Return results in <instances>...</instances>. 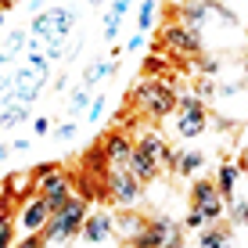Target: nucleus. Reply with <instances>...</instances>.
<instances>
[{
    "label": "nucleus",
    "instance_id": "obj_1",
    "mask_svg": "<svg viewBox=\"0 0 248 248\" xmlns=\"http://www.w3.org/2000/svg\"><path fill=\"white\" fill-rule=\"evenodd\" d=\"M87 198L72 194L58 212H50V219L40 230V241L44 245H62V241H76L83 234V223H87Z\"/></svg>",
    "mask_w": 248,
    "mask_h": 248
},
{
    "label": "nucleus",
    "instance_id": "obj_36",
    "mask_svg": "<svg viewBox=\"0 0 248 248\" xmlns=\"http://www.w3.org/2000/svg\"><path fill=\"white\" fill-rule=\"evenodd\" d=\"M194 93H198V97H212L216 90H212V83H209V79H202L198 87H194Z\"/></svg>",
    "mask_w": 248,
    "mask_h": 248
},
{
    "label": "nucleus",
    "instance_id": "obj_26",
    "mask_svg": "<svg viewBox=\"0 0 248 248\" xmlns=\"http://www.w3.org/2000/svg\"><path fill=\"white\" fill-rule=\"evenodd\" d=\"M155 11H158V0H144L140 4V15H137V29L140 32H148L155 25Z\"/></svg>",
    "mask_w": 248,
    "mask_h": 248
},
{
    "label": "nucleus",
    "instance_id": "obj_40",
    "mask_svg": "<svg viewBox=\"0 0 248 248\" xmlns=\"http://www.w3.org/2000/svg\"><path fill=\"white\" fill-rule=\"evenodd\" d=\"M11 151H15V148H7V144H0V162H4L7 155H11Z\"/></svg>",
    "mask_w": 248,
    "mask_h": 248
},
{
    "label": "nucleus",
    "instance_id": "obj_22",
    "mask_svg": "<svg viewBox=\"0 0 248 248\" xmlns=\"http://www.w3.org/2000/svg\"><path fill=\"white\" fill-rule=\"evenodd\" d=\"M230 241V230L223 227V223H209V227H205L202 230V248H219V245H227Z\"/></svg>",
    "mask_w": 248,
    "mask_h": 248
},
{
    "label": "nucleus",
    "instance_id": "obj_2",
    "mask_svg": "<svg viewBox=\"0 0 248 248\" xmlns=\"http://www.w3.org/2000/svg\"><path fill=\"white\" fill-rule=\"evenodd\" d=\"M133 101H137V112H144L148 119H166V115L176 112V90H173V83L158 79V76H148V79L133 90Z\"/></svg>",
    "mask_w": 248,
    "mask_h": 248
},
{
    "label": "nucleus",
    "instance_id": "obj_3",
    "mask_svg": "<svg viewBox=\"0 0 248 248\" xmlns=\"http://www.w3.org/2000/svg\"><path fill=\"white\" fill-rule=\"evenodd\" d=\"M191 205L205 216V223H219L227 216V198L219 194L216 180H194L191 184Z\"/></svg>",
    "mask_w": 248,
    "mask_h": 248
},
{
    "label": "nucleus",
    "instance_id": "obj_39",
    "mask_svg": "<svg viewBox=\"0 0 248 248\" xmlns=\"http://www.w3.org/2000/svg\"><path fill=\"white\" fill-rule=\"evenodd\" d=\"M112 7H115L119 15H126V11H130V0H112Z\"/></svg>",
    "mask_w": 248,
    "mask_h": 248
},
{
    "label": "nucleus",
    "instance_id": "obj_21",
    "mask_svg": "<svg viewBox=\"0 0 248 248\" xmlns=\"http://www.w3.org/2000/svg\"><path fill=\"white\" fill-rule=\"evenodd\" d=\"M202 166H205V155H202V151H176V173H180V176L198 173Z\"/></svg>",
    "mask_w": 248,
    "mask_h": 248
},
{
    "label": "nucleus",
    "instance_id": "obj_12",
    "mask_svg": "<svg viewBox=\"0 0 248 248\" xmlns=\"http://www.w3.org/2000/svg\"><path fill=\"white\" fill-rule=\"evenodd\" d=\"M47 219H50V209H47V202L40 198V194L25 202V209H22V230L25 234H40Z\"/></svg>",
    "mask_w": 248,
    "mask_h": 248
},
{
    "label": "nucleus",
    "instance_id": "obj_11",
    "mask_svg": "<svg viewBox=\"0 0 248 248\" xmlns=\"http://www.w3.org/2000/svg\"><path fill=\"white\" fill-rule=\"evenodd\" d=\"M137 148H144L151 158L158 162V166H166V169H176V151L169 148V144L162 140V137H158L155 130H148V133H144L140 140H137Z\"/></svg>",
    "mask_w": 248,
    "mask_h": 248
},
{
    "label": "nucleus",
    "instance_id": "obj_24",
    "mask_svg": "<svg viewBox=\"0 0 248 248\" xmlns=\"http://www.w3.org/2000/svg\"><path fill=\"white\" fill-rule=\"evenodd\" d=\"M4 47L22 62V58H25V47H29V32H25V29H11V32H7V40H4Z\"/></svg>",
    "mask_w": 248,
    "mask_h": 248
},
{
    "label": "nucleus",
    "instance_id": "obj_19",
    "mask_svg": "<svg viewBox=\"0 0 248 248\" xmlns=\"http://www.w3.org/2000/svg\"><path fill=\"white\" fill-rule=\"evenodd\" d=\"M15 68H18V58L11 54L7 47H0V97L11 90V79H15Z\"/></svg>",
    "mask_w": 248,
    "mask_h": 248
},
{
    "label": "nucleus",
    "instance_id": "obj_18",
    "mask_svg": "<svg viewBox=\"0 0 248 248\" xmlns=\"http://www.w3.org/2000/svg\"><path fill=\"white\" fill-rule=\"evenodd\" d=\"M144 227H148V223H144L140 216H133V212H119V216H115V234L126 237V241H133Z\"/></svg>",
    "mask_w": 248,
    "mask_h": 248
},
{
    "label": "nucleus",
    "instance_id": "obj_43",
    "mask_svg": "<svg viewBox=\"0 0 248 248\" xmlns=\"http://www.w3.org/2000/svg\"><path fill=\"white\" fill-rule=\"evenodd\" d=\"M0 29H4V15H0Z\"/></svg>",
    "mask_w": 248,
    "mask_h": 248
},
{
    "label": "nucleus",
    "instance_id": "obj_28",
    "mask_svg": "<svg viewBox=\"0 0 248 248\" xmlns=\"http://www.w3.org/2000/svg\"><path fill=\"white\" fill-rule=\"evenodd\" d=\"M194 108H205L202 105V97H198V93H180V97H176V112H194Z\"/></svg>",
    "mask_w": 248,
    "mask_h": 248
},
{
    "label": "nucleus",
    "instance_id": "obj_7",
    "mask_svg": "<svg viewBox=\"0 0 248 248\" xmlns=\"http://www.w3.org/2000/svg\"><path fill=\"white\" fill-rule=\"evenodd\" d=\"M47 76L44 68H36V65H29V62H18V68H15V79H11V97H18L25 101V105H32V101L40 97V90L47 87Z\"/></svg>",
    "mask_w": 248,
    "mask_h": 248
},
{
    "label": "nucleus",
    "instance_id": "obj_13",
    "mask_svg": "<svg viewBox=\"0 0 248 248\" xmlns=\"http://www.w3.org/2000/svg\"><path fill=\"white\" fill-rule=\"evenodd\" d=\"M126 169H130V173H133L140 184H151V180L158 176V169H162V166H158V162L151 158L144 148H137V144H133V155H130V162H126Z\"/></svg>",
    "mask_w": 248,
    "mask_h": 248
},
{
    "label": "nucleus",
    "instance_id": "obj_37",
    "mask_svg": "<svg viewBox=\"0 0 248 248\" xmlns=\"http://www.w3.org/2000/svg\"><path fill=\"white\" fill-rule=\"evenodd\" d=\"M216 68H219V65L212 62V58H202V72H205V76H216Z\"/></svg>",
    "mask_w": 248,
    "mask_h": 248
},
{
    "label": "nucleus",
    "instance_id": "obj_25",
    "mask_svg": "<svg viewBox=\"0 0 248 248\" xmlns=\"http://www.w3.org/2000/svg\"><path fill=\"white\" fill-rule=\"evenodd\" d=\"M90 93H87V87H79V90H76L72 93V97H68V115H72V119H79V115H87V108H90Z\"/></svg>",
    "mask_w": 248,
    "mask_h": 248
},
{
    "label": "nucleus",
    "instance_id": "obj_42",
    "mask_svg": "<svg viewBox=\"0 0 248 248\" xmlns=\"http://www.w3.org/2000/svg\"><path fill=\"white\" fill-rule=\"evenodd\" d=\"M245 76H248V58H245Z\"/></svg>",
    "mask_w": 248,
    "mask_h": 248
},
{
    "label": "nucleus",
    "instance_id": "obj_23",
    "mask_svg": "<svg viewBox=\"0 0 248 248\" xmlns=\"http://www.w3.org/2000/svg\"><path fill=\"white\" fill-rule=\"evenodd\" d=\"M237 173H241V169H237V166H230V162H223V166H219V194H223V198L230 202V198H234V184H237Z\"/></svg>",
    "mask_w": 248,
    "mask_h": 248
},
{
    "label": "nucleus",
    "instance_id": "obj_38",
    "mask_svg": "<svg viewBox=\"0 0 248 248\" xmlns=\"http://www.w3.org/2000/svg\"><path fill=\"white\" fill-rule=\"evenodd\" d=\"M237 90H241V87H237V83H223V87H219V97H234Z\"/></svg>",
    "mask_w": 248,
    "mask_h": 248
},
{
    "label": "nucleus",
    "instance_id": "obj_27",
    "mask_svg": "<svg viewBox=\"0 0 248 248\" xmlns=\"http://www.w3.org/2000/svg\"><path fill=\"white\" fill-rule=\"evenodd\" d=\"M15 241V219L11 212H0V248H7Z\"/></svg>",
    "mask_w": 248,
    "mask_h": 248
},
{
    "label": "nucleus",
    "instance_id": "obj_31",
    "mask_svg": "<svg viewBox=\"0 0 248 248\" xmlns=\"http://www.w3.org/2000/svg\"><path fill=\"white\" fill-rule=\"evenodd\" d=\"M101 115H105V97H93L90 108H87V119H90V123H97Z\"/></svg>",
    "mask_w": 248,
    "mask_h": 248
},
{
    "label": "nucleus",
    "instance_id": "obj_14",
    "mask_svg": "<svg viewBox=\"0 0 248 248\" xmlns=\"http://www.w3.org/2000/svg\"><path fill=\"white\" fill-rule=\"evenodd\" d=\"M101 148H105V155H108V166H126L130 155H133V140L123 137V133H108Z\"/></svg>",
    "mask_w": 248,
    "mask_h": 248
},
{
    "label": "nucleus",
    "instance_id": "obj_35",
    "mask_svg": "<svg viewBox=\"0 0 248 248\" xmlns=\"http://www.w3.org/2000/svg\"><path fill=\"white\" fill-rule=\"evenodd\" d=\"M144 44H148V40H144V32H140V29H137V32H133V36H130V44H126V50H140Z\"/></svg>",
    "mask_w": 248,
    "mask_h": 248
},
{
    "label": "nucleus",
    "instance_id": "obj_15",
    "mask_svg": "<svg viewBox=\"0 0 248 248\" xmlns=\"http://www.w3.org/2000/svg\"><path fill=\"white\" fill-rule=\"evenodd\" d=\"M25 119H29V105L18 101V97H11V93H4V97H0V123H4L7 130H15Z\"/></svg>",
    "mask_w": 248,
    "mask_h": 248
},
{
    "label": "nucleus",
    "instance_id": "obj_32",
    "mask_svg": "<svg viewBox=\"0 0 248 248\" xmlns=\"http://www.w3.org/2000/svg\"><path fill=\"white\" fill-rule=\"evenodd\" d=\"M158 68H166V62H162V54H151L148 62H144V72H148V76H158Z\"/></svg>",
    "mask_w": 248,
    "mask_h": 248
},
{
    "label": "nucleus",
    "instance_id": "obj_33",
    "mask_svg": "<svg viewBox=\"0 0 248 248\" xmlns=\"http://www.w3.org/2000/svg\"><path fill=\"white\" fill-rule=\"evenodd\" d=\"M32 133H36V137H47V133H50V119H47V115H40L36 123H32Z\"/></svg>",
    "mask_w": 248,
    "mask_h": 248
},
{
    "label": "nucleus",
    "instance_id": "obj_41",
    "mask_svg": "<svg viewBox=\"0 0 248 248\" xmlns=\"http://www.w3.org/2000/svg\"><path fill=\"white\" fill-rule=\"evenodd\" d=\"M18 0H0V11H7V7H15Z\"/></svg>",
    "mask_w": 248,
    "mask_h": 248
},
{
    "label": "nucleus",
    "instance_id": "obj_9",
    "mask_svg": "<svg viewBox=\"0 0 248 248\" xmlns=\"http://www.w3.org/2000/svg\"><path fill=\"white\" fill-rule=\"evenodd\" d=\"M162 44H166L169 50H176V54H184V58H198L202 54V32L187 29L184 22H176V25H166Z\"/></svg>",
    "mask_w": 248,
    "mask_h": 248
},
{
    "label": "nucleus",
    "instance_id": "obj_29",
    "mask_svg": "<svg viewBox=\"0 0 248 248\" xmlns=\"http://www.w3.org/2000/svg\"><path fill=\"white\" fill-rule=\"evenodd\" d=\"M205 227H209V223H205V216L191 205V212L184 216V230H205Z\"/></svg>",
    "mask_w": 248,
    "mask_h": 248
},
{
    "label": "nucleus",
    "instance_id": "obj_34",
    "mask_svg": "<svg viewBox=\"0 0 248 248\" xmlns=\"http://www.w3.org/2000/svg\"><path fill=\"white\" fill-rule=\"evenodd\" d=\"M58 140H72V137H76V123H65V126H58Z\"/></svg>",
    "mask_w": 248,
    "mask_h": 248
},
{
    "label": "nucleus",
    "instance_id": "obj_17",
    "mask_svg": "<svg viewBox=\"0 0 248 248\" xmlns=\"http://www.w3.org/2000/svg\"><path fill=\"white\" fill-rule=\"evenodd\" d=\"M205 18H209V4H202V0H187V4L180 7V22L187 25V29H198L202 32Z\"/></svg>",
    "mask_w": 248,
    "mask_h": 248
},
{
    "label": "nucleus",
    "instance_id": "obj_10",
    "mask_svg": "<svg viewBox=\"0 0 248 248\" xmlns=\"http://www.w3.org/2000/svg\"><path fill=\"white\" fill-rule=\"evenodd\" d=\"M115 234V216L112 212H105V209H97V212H87V223H83V241H90V245H101V241H108V237Z\"/></svg>",
    "mask_w": 248,
    "mask_h": 248
},
{
    "label": "nucleus",
    "instance_id": "obj_4",
    "mask_svg": "<svg viewBox=\"0 0 248 248\" xmlns=\"http://www.w3.org/2000/svg\"><path fill=\"white\" fill-rule=\"evenodd\" d=\"M72 25H76V11H68V7H47V11L32 15V36L62 40V36L72 32Z\"/></svg>",
    "mask_w": 248,
    "mask_h": 248
},
{
    "label": "nucleus",
    "instance_id": "obj_16",
    "mask_svg": "<svg viewBox=\"0 0 248 248\" xmlns=\"http://www.w3.org/2000/svg\"><path fill=\"white\" fill-rule=\"evenodd\" d=\"M205 108H194V112H176V133L184 137V140H194V137L205 133Z\"/></svg>",
    "mask_w": 248,
    "mask_h": 248
},
{
    "label": "nucleus",
    "instance_id": "obj_20",
    "mask_svg": "<svg viewBox=\"0 0 248 248\" xmlns=\"http://www.w3.org/2000/svg\"><path fill=\"white\" fill-rule=\"evenodd\" d=\"M115 72V58H105V62H93L87 72H83V87H93V83L108 79V76Z\"/></svg>",
    "mask_w": 248,
    "mask_h": 248
},
{
    "label": "nucleus",
    "instance_id": "obj_5",
    "mask_svg": "<svg viewBox=\"0 0 248 248\" xmlns=\"http://www.w3.org/2000/svg\"><path fill=\"white\" fill-rule=\"evenodd\" d=\"M133 245H140V248H158V245L176 248V245H184V227L173 223L169 216H155V219H148V227L133 237Z\"/></svg>",
    "mask_w": 248,
    "mask_h": 248
},
{
    "label": "nucleus",
    "instance_id": "obj_44",
    "mask_svg": "<svg viewBox=\"0 0 248 248\" xmlns=\"http://www.w3.org/2000/svg\"><path fill=\"white\" fill-rule=\"evenodd\" d=\"M245 223H248V212H245Z\"/></svg>",
    "mask_w": 248,
    "mask_h": 248
},
{
    "label": "nucleus",
    "instance_id": "obj_6",
    "mask_svg": "<svg viewBox=\"0 0 248 248\" xmlns=\"http://www.w3.org/2000/svg\"><path fill=\"white\" fill-rule=\"evenodd\" d=\"M105 187H108L105 194H108L115 205H137V202H140V194H144L140 180H137V176H133L126 166H108Z\"/></svg>",
    "mask_w": 248,
    "mask_h": 248
},
{
    "label": "nucleus",
    "instance_id": "obj_8",
    "mask_svg": "<svg viewBox=\"0 0 248 248\" xmlns=\"http://www.w3.org/2000/svg\"><path fill=\"white\" fill-rule=\"evenodd\" d=\"M36 184H40V191H36V194L47 202V209H50V212H58V209H62V205H65L68 198H72V187H76V180H72L68 173H62V169L47 173L44 180H36Z\"/></svg>",
    "mask_w": 248,
    "mask_h": 248
},
{
    "label": "nucleus",
    "instance_id": "obj_30",
    "mask_svg": "<svg viewBox=\"0 0 248 248\" xmlns=\"http://www.w3.org/2000/svg\"><path fill=\"white\" fill-rule=\"evenodd\" d=\"M119 18H123V15H119L115 7L105 15V40H115V32H119Z\"/></svg>",
    "mask_w": 248,
    "mask_h": 248
}]
</instances>
